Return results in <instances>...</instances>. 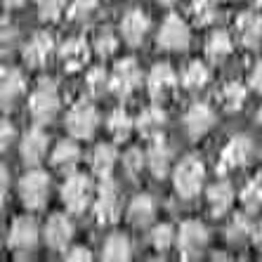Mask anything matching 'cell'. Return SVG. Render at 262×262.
Segmentation results:
<instances>
[{
	"mask_svg": "<svg viewBox=\"0 0 262 262\" xmlns=\"http://www.w3.org/2000/svg\"><path fill=\"white\" fill-rule=\"evenodd\" d=\"M154 213H156V206H154V199L146 194L135 196L133 203L128 208V217L135 227H146L154 220Z\"/></svg>",
	"mask_w": 262,
	"mask_h": 262,
	"instance_id": "cell-24",
	"label": "cell"
},
{
	"mask_svg": "<svg viewBox=\"0 0 262 262\" xmlns=\"http://www.w3.org/2000/svg\"><path fill=\"white\" fill-rule=\"evenodd\" d=\"M177 244H180V253H182L184 260H196V257L203 253L206 244H208L206 225L199 222V220H187V222L180 227Z\"/></svg>",
	"mask_w": 262,
	"mask_h": 262,
	"instance_id": "cell-5",
	"label": "cell"
},
{
	"mask_svg": "<svg viewBox=\"0 0 262 262\" xmlns=\"http://www.w3.org/2000/svg\"><path fill=\"white\" fill-rule=\"evenodd\" d=\"M52 45H55V40H52L50 33H45V31L36 33V36L31 38L29 43H26V48H24V61L29 64L31 69L43 67L45 61H48L50 52H52Z\"/></svg>",
	"mask_w": 262,
	"mask_h": 262,
	"instance_id": "cell-19",
	"label": "cell"
},
{
	"mask_svg": "<svg viewBox=\"0 0 262 262\" xmlns=\"http://www.w3.org/2000/svg\"><path fill=\"white\" fill-rule=\"evenodd\" d=\"M250 85L255 88L257 92H262V61L255 64V69L250 71Z\"/></svg>",
	"mask_w": 262,
	"mask_h": 262,
	"instance_id": "cell-42",
	"label": "cell"
},
{
	"mask_svg": "<svg viewBox=\"0 0 262 262\" xmlns=\"http://www.w3.org/2000/svg\"><path fill=\"white\" fill-rule=\"evenodd\" d=\"M241 203L248 213H257L262 208V180H250L241 191Z\"/></svg>",
	"mask_w": 262,
	"mask_h": 262,
	"instance_id": "cell-33",
	"label": "cell"
},
{
	"mask_svg": "<svg viewBox=\"0 0 262 262\" xmlns=\"http://www.w3.org/2000/svg\"><path fill=\"white\" fill-rule=\"evenodd\" d=\"M36 7L43 21H55L64 10V0H36Z\"/></svg>",
	"mask_w": 262,
	"mask_h": 262,
	"instance_id": "cell-39",
	"label": "cell"
},
{
	"mask_svg": "<svg viewBox=\"0 0 262 262\" xmlns=\"http://www.w3.org/2000/svg\"><path fill=\"white\" fill-rule=\"evenodd\" d=\"M14 140V128L10 125V121H3V149Z\"/></svg>",
	"mask_w": 262,
	"mask_h": 262,
	"instance_id": "cell-43",
	"label": "cell"
},
{
	"mask_svg": "<svg viewBox=\"0 0 262 262\" xmlns=\"http://www.w3.org/2000/svg\"><path fill=\"white\" fill-rule=\"evenodd\" d=\"M215 125V114L208 104H194L184 114V130L191 140H199Z\"/></svg>",
	"mask_w": 262,
	"mask_h": 262,
	"instance_id": "cell-12",
	"label": "cell"
},
{
	"mask_svg": "<svg viewBox=\"0 0 262 262\" xmlns=\"http://www.w3.org/2000/svg\"><path fill=\"white\" fill-rule=\"evenodd\" d=\"M255 3H257V5H262V0H255Z\"/></svg>",
	"mask_w": 262,
	"mask_h": 262,
	"instance_id": "cell-48",
	"label": "cell"
},
{
	"mask_svg": "<svg viewBox=\"0 0 262 262\" xmlns=\"http://www.w3.org/2000/svg\"><path fill=\"white\" fill-rule=\"evenodd\" d=\"M253 238H255V246L262 250V222L255 227V229H253Z\"/></svg>",
	"mask_w": 262,
	"mask_h": 262,
	"instance_id": "cell-44",
	"label": "cell"
},
{
	"mask_svg": "<svg viewBox=\"0 0 262 262\" xmlns=\"http://www.w3.org/2000/svg\"><path fill=\"white\" fill-rule=\"evenodd\" d=\"M116 149L111 144H99L95 151H92V170L97 172L102 180L111 177L114 172V165H116Z\"/></svg>",
	"mask_w": 262,
	"mask_h": 262,
	"instance_id": "cell-26",
	"label": "cell"
},
{
	"mask_svg": "<svg viewBox=\"0 0 262 262\" xmlns=\"http://www.w3.org/2000/svg\"><path fill=\"white\" fill-rule=\"evenodd\" d=\"M163 128H165V111L159 109V106H149L137 118V130H140V135L149 137V140L159 137L163 133Z\"/></svg>",
	"mask_w": 262,
	"mask_h": 262,
	"instance_id": "cell-21",
	"label": "cell"
},
{
	"mask_svg": "<svg viewBox=\"0 0 262 262\" xmlns=\"http://www.w3.org/2000/svg\"><path fill=\"white\" fill-rule=\"evenodd\" d=\"M208 78H210V73H208L206 64H201L199 59L189 61L182 71V85L187 88V90H203Z\"/></svg>",
	"mask_w": 262,
	"mask_h": 262,
	"instance_id": "cell-28",
	"label": "cell"
},
{
	"mask_svg": "<svg viewBox=\"0 0 262 262\" xmlns=\"http://www.w3.org/2000/svg\"><path fill=\"white\" fill-rule=\"evenodd\" d=\"M92 182L88 175L73 172L67 177V182L61 187V201L67 203V208L71 213H83L92 201Z\"/></svg>",
	"mask_w": 262,
	"mask_h": 262,
	"instance_id": "cell-3",
	"label": "cell"
},
{
	"mask_svg": "<svg viewBox=\"0 0 262 262\" xmlns=\"http://www.w3.org/2000/svg\"><path fill=\"white\" fill-rule=\"evenodd\" d=\"M142 83V71L137 67L135 59H121L114 67V73L109 78V90L116 95V97H130Z\"/></svg>",
	"mask_w": 262,
	"mask_h": 262,
	"instance_id": "cell-4",
	"label": "cell"
},
{
	"mask_svg": "<svg viewBox=\"0 0 262 262\" xmlns=\"http://www.w3.org/2000/svg\"><path fill=\"white\" fill-rule=\"evenodd\" d=\"M208 203H210V210L213 215H225L234 203V189L229 182H215L210 189H208Z\"/></svg>",
	"mask_w": 262,
	"mask_h": 262,
	"instance_id": "cell-23",
	"label": "cell"
},
{
	"mask_svg": "<svg viewBox=\"0 0 262 262\" xmlns=\"http://www.w3.org/2000/svg\"><path fill=\"white\" fill-rule=\"evenodd\" d=\"M95 50H97V55L102 57V59H106V57L114 55V52L118 50V38L114 36V31L111 29L99 31L97 38H95Z\"/></svg>",
	"mask_w": 262,
	"mask_h": 262,
	"instance_id": "cell-35",
	"label": "cell"
},
{
	"mask_svg": "<svg viewBox=\"0 0 262 262\" xmlns=\"http://www.w3.org/2000/svg\"><path fill=\"white\" fill-rule=\"evenodd\" d=\"M67 260H71V262H88V260H90V250L80 248V246H78V248H71L67 253Z\"/></svg>",
	"mask_w": 262,
	"mask_h": 262,
	"instance_id": "cell-41",
	"label": "cell"
},
{
	"mask_svg": "<svg viewBox=\"0 0 262 262\" xmlns=\"http://www.w3.org/2000/svg\"><path fill=\"white\" fill-rule=\"evenodd\" d=\"M109 78L111 76H106V71L104 69H90V73H88V78H85V88L88 92H90L92 97H99L106 88H109Z\"/></svg>",
	"mask_w": 262,
	"mask_h": 262,
	"instance_id": "cell-36",
	"label": "cell"
},
{
	"mask_svg": "<svg viewBox=\"0 0 262 262\" xmlns=\"http://www.w3.org/2000/svg\"><path fill=\"white\" fill-rule=\"evenodd\" d=\"M59 57L67 71H78L90 59V48H88V43L83 38H71V40H67V43L61 45Z\"/></svg>",
	"mask_w": 262,
	"mask_h": 262,
	"instance_id": "cell-18",
	"label": "cell"
},
{
	"mask_svg": "<svg viewBox=\"0 0 262 262\" xmlns=\"http://www.w3.org/2000/svg\"><path fill=\"white\" fill-rule=\"evenodd\" d=\"M170 159H172V151H170V146H168V142H165L161 135L154 137L151 146H149V151H146V165H149L151 175L163 180V177L168 175V170H170Z\"/></svg>",
	"mask_w": 262,
	"mask_h": 262,
	"instance_id": "cell-16",
	"label": "cell"
},
{
	"mask_svg": "<svg viewBox=\"0 0 262 262\" xmlns=\"http://www.w3.org/2000/svg\"><path fill=\"white\" fill-rule=\"evenodd\" d=\"M215 14H217V10H215L213 0H194V3H191V17H194V21L199 26L213 24Z\"/></svg>",
	"mask_w": 262,
	"mask_h": 262,
	"instance_id": "cell-34",
	"label": "cell"
},
{
	"mask_svg": "<svg viewBox=\"0 0 262 262\" xmlns=\"http://www.w3.org/2000/svg\"><path fill=\"white\" fill-rule=\"evenodd\" d=\"M45 151H48V135L40 128H33L24 135V142H21V159L26 165H36L43 161Z\"/></svg>",
	"mask_w": 262,
	"mask_h": 262,
	"instance_id": "cell-20",
	"label": "cell"
},
{
	"mask_svg": "<svg viewBox=\"0 0 262 262\" xmlns=\"http://www.w3.org/2000/svg\"><path fill=\"white\" fill-rule=\"evenodd\" d=\"M29 111L38 125L50 123L57 116V111H59V92H57V85L52 80L45 78L38 83V88L33 90V95L29 99Z\"/></svg>",
	"mask_w": 262,
	"mask_h": 262,
	"instance_id": "cell-1",
	"label": "cell"
},
{
	"mask_svg": "<svg viewBox=\"0 0 262 262\" xmlns=\"http://www.w3.org/2000/svg\"><path fill=\"white\" fill-rule=\"evenodd\" d=\"M250 154H253V142H250L246 135H236V137L229 140V144L220 154L217 170L229 172V170H234V168H241V165L248 163Z\"/></svg>",
	"mask_w": 262,
	"mask_h": 262,
	"instance_id": "cell-9",
	"label": "cell"
},
{
	"mask_svg": "<svg viewBox=\"0 0 262 262\" xmlns=\"http://www.w3.org/2000/svg\"><path fill=\"white\" fill-rule=\"evenodd\" d=\"M102 257L104 260H111V262H121V260H128L130 257V241L123 234H111L104 244L102 250Z\"/></svg>",
	"mask_w": 262,
	"mask_h": 262,
	"instance_id": "cell-29",
	"label": "cell"
},
{
	"mask_svg": "<svg viewBox=\"0 0 262 262\" xmlns=\"http://www.w3.org/2000/svg\"><path fill=\"white\" fill-rule=\"evenodd\" d=\"M149 31V17L142 10H130L121 19V33L128 45H140Z\"/></svg>",
	"mask_w": 262,
	"mask_h": 262,
	"instance_id": "cell-17",
	"label": "cell"
},
{
	"mask_svg": "<svg viewBox=\"0 0 262 262\" xmlns=\"http://www.w3.org/2000/svg\"><path fill=\"white\" fill-rule=\"evenodd\" d=\"M236 40L244 48H257L262 43V17L257 12H244L236 19Z\"/></svg>",
	"mask_w": 262,
	"mask_h": 262,
	"instance_id": "cell-13",
	"label": "cell"
},
{
	"mask_svg": "<svg viewBox=\"0 0 262 262\" xmlns=\"http://www.w3.org/2000/svg\"><path fill=\"white\" fill-rule=\"evenodd\" d=\"M248 234H253V227H250L248 217L246 215H236V217L232 220V225H229V229H227V236H229V241H234V244H241Z\"/></svg>",
	"mask_w": 262,
	"mask_h": 262,
	"instance_id": "cell-38",
	"label": "cell"
},
{
	"mask_svg": "<svg viewBox=\"0 0 262 262\" xmlns=\"http://www.w3.org/2000/svg\"><path fill=\"white\" fill-rule=\"evenodd\" d=\"M38 244V225L31 217H17L12 229H10V238L7 246L17 253V255H26L36 248Z\"/></svg>",
	"mask_w": 262,
	"mask_h": 262,
	"instance_id": "cell-11",
	"label": "cell"
},
{
	"mask_svg": "<svg viewBox=\"0 0 262 262\" xmlns=\"http://www.w3.org/2000/svg\"><path fill=\"white\" fill-rule=\"evenodd\" d=\"M73 238V225L67 215H52L45 225V241L50 248L55 250H67V246Z\"/></svg>",
	"mask_w": 262,
	"mask_h": 262,
	"instance_id": "cell-14",
	"label": "cell"
},
{
	"mask_svg": "<svg viewBox=\"0 0 262 262\" xmlns=\"http://www.w3.org/2000/svg\"><path fill=\"white\" fill-rule=\"evenodd\" d=\"M203 177H206V165L196 159V156H187V159L180 161V165L175 168L172 182H175L177 194L184 196V199H191V196H196L201 191Z\"/></svg>",
	"mask_w": 262,
	"mask_h": 262,
	"instance_id": "cell-2",
	"label": "cell"
},
{
	"mask_svg": "<svg viewBox=\"0 0 262 262\" xmlns=\"http://www.w3.org/2000/svg\"><path fill=\"white\" fill-rule=\"evenodd\" d=\"M189 45V26L184 24L177 14H168L159 31V48L180 52Z\"/></svg>",
	"mask_w": 262,
	"mask_h": 262,
	"instance_id": "cell-10",
	"label": "cell"
},
{
	"mask_svg": "<svg viewBox=\"0 0 262 262\" xmlns=\"http://www.w3.org/2000/svg\"><path fill=\"white\" fill-rule=\"evenodd\" d=\"M48 189H50V180L45 172L40 170H31L21 177V182H19V196H21V201H24L26 208L31 210H38V208H43L45 201H48Z\"/></svg>",
	"mask_w": 262,
	"mask_h": 262,
	"instance_id": "cell-6",
	"label": "cell"
},
{
	"mask_svg": "<svg viewBox=\"0 0 262 262\" xmlns=\"http://www.w3.org/2000/svg\"><path fill=\"white\" fill-rule=\"evenodd\" d=\"M106 128H109L111 137L116 142H123V140H128V135L130 130H133V121H130V116L125 114L123 109H116L114 114L109 116V123H106Z\"/></svg>",
	"mask_w": 262,
	"mask_h": 262,
	"instance_id": "cell-32",
	"label": "cell"
},
{
	"mask_svg": "<svg viewBox=\"0 0 262 262\" xmlns=\"http://www.w3.org/2000/svg\"><path fill=\"white\" fill-rule=\"evenodd\" d=\"M97 111H95V106L88 102H78L73 104L71 111L67 114V130L71 137H78V140H85V137H90L92 133H95V128H97Z\"/></svg>",
	"mask_w": 262,
	"mask_h": 262,
	"instance_id": "cell-7",
	"label": "cell"
},
{
	"mask_svg": "<svg viewBox=\"0 0 262 262\" xmlns=\"http://www.w3.org/2000/svg\"><path fill=\"white\" fill-rule=\"evenodd\" d=\"M220 99H222V106L227 111H238L246 102V88L241 83H236V80H232V83H227L220 90Z\"/></svg>",
	"mask_w": 262,
	"mask_h": 262,
	"instance_id": "cell-31",
	"label": "cell"
},
{
	"mask_svg": "<svg viewBox=\"0 0 262 262\" xmlns=\"http://www.w3.org/2000/svg\"><path fill=\"white\" fill-rule=\"evenodd\" d=\"M175 71H172L168 64H156L149 73V80H146V85H149V95H151L156 102H163L172 90H175Z\"/></svg>",
	"mask_w": 262,
	"mask_h": 262,
	"instance_id": "cell-15",
	"label": "cell"
},
{
	"mask_svg": "<svg viewBox=\"0 0 262 262\" xmlns=\"http://www.w3.org/2000/svg\"><path fill=\"white\" fill-rule=\"evenodd\" d=\"M232 50H234V45H232V38H229L227 31H215L206 43V55H208V59L215 61V64L225 61L227 57L232 55Z\"/></svg>",
	"mask_w": 262,
	"mask_h": 262,
	"instance_id": "cell-25",
	"label": "cell"
},
{
	"mask_svg": "<svg viewBox=\"0 0 262 262\" xmlns=\"http://www.w3.org/2000/svg\"><path fill=\"white\" fill-rule=\"evenodd\" d=\"M156 3H163V5H172L175 0H156Z\"/></svg>",
	"mask_w": 262,
	"mask_h": 262,
	"instance_id": "cell-46",
	"label": "cell"
},
{
	"mask_svg": "<svg viewBox=\"0 0 262 262\" xmlns=\"http://www.w3.org/2000/svg\"><path fill=\"white\" fill-rule=\"evenodd\" d=\"M99 12V0H73L69 7V19L76 24H90Z\"/></svg>",
	"mask_w": 262,
	"mask_h": 262,
	"instance_id": "cell-30",
	"label": "cell"
},
{
	"mask_svg": "<svg viewBox=\"0 0 262 262\" xmlns=\"http://www.w3.org/2000/svg\"><path fill=\"white\" fill-rule=\"evenodd\" d=\"M257 123L262 125V106H260V111H257Z\"/></svg>",
	"mask_w": 262,
	"mask_h": 262,
	"instance_id": "cell-47",
	"label": "cell"
},
{
	"mask_svg": "<svg viewBox=\"0 0 262 262\" xmlns=\"http://www.w3.org/2000/svg\"><path fill=\"white\" fill-rule=\"evenodd\" d=\"M80 161V149L76 142L71 140H64L55 146V151H52V165L59 168V170H71L73 165Z\"/></svg>",
	"mask_w": 262,
	"mask_h": 262,
	"instance_id": "cell-27",
	"label": "cell"
},
{
	"mask_svg": "<svg viewBox=\"0 0 262 262\" xmlns=\"http://www.w3.org/2000/svg\"><path fill=\"white\" fill-rule=\"evenodd\" d=\"M151 244L159 253H165V250L175 244V229L170 225H159L151 232Z\"/></svg>",
	"mask_w": 262,
	"mask_h": 262,
	"instance_id": "cell-37",
	"label": "cell"
},
{
	"mask_svg": "<svg viewBox=\"0 0 262 262\" xmlns=\"http://www.w3.org/2000/svg\"><path fill=\"white\" fill-rule=\"evenodd\" d=\"M118 213H121L118 189H116V184L106 177V180H102V184H99V189H97V196H95V215H97V222L111 225V222L118 220Z\"/></svg>",
	"mask_w": 262,
	"mask_h": 262,
	"instance_id": "cell-8",
	"label": "cell"
},
{
	"mask_svg": "<svg viewBox=\"0 0 262 262\" xmlns=\"http://www.w3.org/2000/svg\"><path fill=\"white\" fill-rule=\"evenodd\" d=\"M3 3H5L7 7H21L26 3V0H3Z\"/></svg>",
	"mask_w": 262,
	"mask_h": 262,
	"instance_id": "cell-45",
	"label": "cell"
},
{
	"mask_svg": "<svg viewBox=\"0 0 262 262\" xmlns=\"http://www.w3.org/2000/svg\"><path fill=\"white\" fill-rule=\"evenodd\" d=\"M26 85H24V76L17 71V69H3V106H12L21 95H24Z\"/></svg>",
	"mask_w": 262,
	"mask_h": 262,
	"instance_id": "cell-22",
	"label": "cell"
},
{
	"mask_svg": "<svg viewBox=\"0 0 262 262\" xmlns=\"http://www.w3.org/2000/svg\"><path fill=\"white\" fill-rule=\"evenodd\" d=\"M123 165H125L128 175L133 177V180H137V175H140L142 168H144V156H142V151L130 149V151L125 154V159H123Z\"/></svg>",
	"mask_w": 262,
	"mask_h": 262,
	"instance_id": "cell-40",
	"label": "cell"
}]
</instances>
